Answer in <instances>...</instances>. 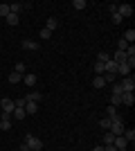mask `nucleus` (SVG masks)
<instances>
[{
	"instance_id": "f257e3e1",
	"label": "nucleus",
	"mask_w": 135,
	"mask_h": 151,
	"mask_svg": "<svg viewBox=\"0 0 135 151\" xmlns=\"http://www.w3.org/2000/svg\"><path fill=\"white\" fill-rule=\"evenodd\" d=\"M25 145L29 147V151H41V149H43V142H41V140L36 138V135H32V133H27Z\"/></svg>"
},
{
	"instance_id": "f03ea898",
	"label": "nucleus",
	"mask_w": 135,
	"mask_h": 151,
	"mask_svg": "<svg viewBox=\"0 0 135 151\" xmlns=\"http://www.w3.org/2000/svg\"><path fill=\"white\" fill-rule=\"evenodd\" d=\"M14 108H16V106H14V99H7V97H5V99H0V113H2V115L11 117Z\"/></svg>"
},
{
	"instance_id": "7ed1b4c3",
	"label": "nucleus",
	"mask_w": 135,
	"mask_h": 151,
	"mask_svg": "<svg viewBox=\"0 0 135 151\" xmlns=\"http://www.w3.org/2000/svg\"><path fill=\"white\" fill-rule=\"evenodd\" d=\"M119 86H122L124 93H133V90H135V79H133V77H124Z\"/></svg>"
},
{
	"instance_id": "20e7f679",
	"label": "nucleus",
	"mask_w": 135,
	"mask_h": 151,
	"mask_svg": "<svg viewBox=\"0 0 135 151\" xmlns=\"http://www.w3.org/2000/svg\"><path fill=\"white\" fill-rule=\"evenodd\" d=\"M122 18H126V16H133V7L131 5H117V9H115Z\"/></svg>"
},
{
	"instance_id": "39448f33",
	"label": "nucleus",
	"mask_w": 135,
	"mask_h": 151,
	"mask_svg": "<svg viewBox=\"0 0 135 151\" xmlns=\"http://www.w3.org/2000/svg\"><path fill=\"white\" fill-rule=\"evenodd\" d=\"M113 147H115V149H129V142H126V138H124V135H115Z\"/></svg>"
},
{
	"instance_id": "423d86ee",
	"label": "nucleus",
	"mask_w": 135,
	"mask_h": 151,
	"mask_svg": "<svg viewBox=\"0 0 135 151\" xmlns=\"http://www.w3.org/2000/svg\"><path fill=\"white\" fill-rule=\"evenodd\" d=\"M108 131L113 133V135H122V133H124V122H113Z\"/></svg>"
},
{
	"instance_id": "0eeeda50",
	"label": "nucleus",
	"mask_w": 135,
	"mask_h": 151,
	"mask_svg": "<svg viewBox=\"0 0 135 151\" xmlns=\"http://www.w3.org/2000/svg\"><path fill=\"white\" fill-rule=\"evenodd\" d=\"M23 81H25L27 86H29V88H34V86H36V81H39V79H36V75H32V72H27V75L23 77Z\"/></svg>"
},
{
	"instance_id": "6e6552de",
	"label": "nucleus",
	"mask_w": 135,
	"mask_h": 151,
	"mask_svg": "<svg viewBox=\"0 0 135 151\" xmlns=\"http://www.w3.org/2000/svg\"><path fill=\"white\" fill-rule=\"evenodd\" d=\"M133 101H135L133 93H122V104L124 106H133Z\"/></svg>"
},
{
	"instance_id": "1a4fd4ad",
	"label": "nucleus",
	"mask_w": 135,
	"mask_h": 151,
	"mask_svg": "<svg viewBox=\"0 0 135 151\" xmlns=\"http://www.w3.org/2000/svg\"><path fill=\"white\" fill-rule=\"evenodd\" d=\"M0 129H2V131H9V129H11V117L2 115V117H0Z\"/></svg>"
},
{
	"instance_id": "9d476101",
	"label": "nucleus",
	"mask_w": 135,
	"mask_h": 151,
	"mask_svg": "<svg viewBox=\"0 0 135 151\" xmlns=\"http://www.w3.org/2000/svg\"><path fill=\"white\" fill-rule=\"evenodd\" d=\"M36 111H39V104H36V101H27L25 104V113L27 115H34Z\"/></svg>"
},
{
	"instance_id": "9b49d317",
	"label": "nucleus",
	"mask_w": 135,
	"mask_h": 151,
	"mask_svg": "<svg viewBox=\"0 0 135 151\" xmlns=\"http://www.w3.org/2000/svg\"><path fill=\"white\" fill-rule=\"evenodd\" d=\"M59 27V20L54 18V16H50V18H47V23H45V29H50V32H54Z\"/></svg>"
},
{
	"instance_id": "f8f14e48",
	"label": "nucleus",
	"mask_w": 135,
	"mask_h": 151,
	"mask_svg": "<svg viewBox=\"0 0 135 151\" xmlns=\"http://www.w3.org/2000/svg\"><path fill=\"white\" fill-rule=\"evenodd\" d=\"M104 70H106V72H113V75H115V72H117V63L113 61V59H110V61H106V63H104Z\"/></svg>"
},
{
	"instance_id": "ddd939ff",
	"label": "nucleus",
	"mask_w": 135,
	"mask_h": 151,
	"mask_svg": "<svg viewBox=\"0 0 135 151\" xmlns=\"http://www.w3.org/2000/svg\"><path fill=\"white\" fill-rule=\"evenodd\" d=\"M126 59H129V57H126V52H119V50H117L115 57H113V61H115V63H126Z\"/></svg>"
},
{
	"instance_id": "4468645a",
	"label": "nucleus",
	"mask_w": 135,
	"mask_h": 151,
	"mask_svg": "<svg viewBox=\"0 0 135 151\" xmlns=\"http://www.w3.org/2000/svg\"><path fill=\"white\" fill-rule=\"evenodd\" d=\"M23 47H25V50H39V43H36V41H29V38H27V41H23Z\"/></svg>"
},
{
	"instance_id": "2eb2a0df",
	"label": "nucleus",
	"mask_w": 135,
	"mask_h": 151,
	"mask_svg": "<svg viewBox=\"0 0 135 151\" xmlns=\"http://www.w3.org/2000/svg\"><path fill=\"white\" fill-rule=\"evenodd\" d=\"M92 86H95V88H104V86H106L104 77H101V75H95V79H92Z\"/></svg>"
},
{
	"instance_id": "dca6fc26",
	"label": "nucleus",
	"mask_w": 135,
	"mask_h": 151,
	"mask_svg": "<svg viewBox=\"0 0 135 151\" xmlns=\"http://www.w3.org/2000/svg\"><path fill=\"white\" fill-rule=\"evenodd\" d=\"M25 108H18V106H16V108H14V113H11V117H16V120H23V117H25Z\"/></svg>"
},
{
	"instance_id": "f3484780",
	"label": "nucleus",
	"mask_w": 135,
	"mask_h": 151,
	"mask_svg": "<svg viewBox=\"0 0 135 151\" xmlns=\"http://www.w3.org/2000/svg\"><path fill=\"white\" fill-rule=\"evenodd\" d=\"M7 79H9V83H20V81H23V75H18V72H11Z\"/></svg>"
},
{
	"instance_id": "a211bd4d",
	"label": "nucleus",
	"mask_w": 135,
	"mask_h": 151,
	"mask_svg": "<svg viewBox=\"0 0 135 151\" xmlns=\"http://www.w3.org/2000/svg\"><path fill=\"white\" fill-rule=\"evenodd\" d=\"M122 135L126 138V142H133V140H135V131H133V129H124Z\"/></svg>"
},
{
	"instance_id": "6ab92c4d",
	"label": "nucleus",
	"mask_w": 135,
	"mask_h": 151,
	"mask_svg": "<svg viewBox=\"0 0 135 151\" xmlns=\"http://www.w3.org/2000/svg\"><path fill=\"white\" fill-rule=\"evenodd\" d=\"M25 99H27V101H36V104H39V101H41V93H36V90H32V93L27 95Z\"/></svg>"
},
{
	"instance_id": "aec40b11",
	"label": "nucleus",
	"mask_w": 135,
	"mask_h": 151,
	"mask_svg": "<svg viewBox=\"0 0 135 151\" xmlns=\"http://www.w3.org/2000/svg\"><path fill=\"white\" fill-rule=\"evenodd\" d=\"M106 61H110V54L108 52H99L97 54V63H106Z\"/></svg>"
},
{
	"instance_id": "412c9836",
	"label": "nucleus",
	"mask_w": 135,
	"mask_h": 151,
	"mask_svg": "<svg viewBox=\"0 0 135 151\" xmlns=\"http://www.w3.org/2000/svg\"><path fill=\"white\" fill-rule=\"evenodd\" d=\"M124 41H126V43H133V41H135V29H126V34H124Z\"/></svg>"
},
{
	"instance_id": "4be33fe9",
	"label": "nucleus",
	"mask_w": 135,
	"mask_h": 151,
	"mask_svg": "<svg viewBox=\"0 0 135 151\" xmlns=\"http://www.w3.org/2000/svg\"><path fill=\"white\" fill-rule=\"evenodd\" d=\"M20 9H23V2H14V5H9V12L11 14H16V16H18V12Z\"/></svg>"
},
{
	"instance_id": "5701e85b",
	"label": "nucleus",
	"mask_w": 135,
	"mask_h": 151,
	"mask_svg": "<svg viewBox=\"0 0 135 151\" xmlns=\"http://www.w3.org/2000/svg\"><path fill=\"white\" fill-rule=\"evenodd\" d=\"M72 7H74V9H86V7H88V2H86V0H74V2H72Z\"/></svg>"
},
{
	"instance_id": "b1692460",
	"label": "nucleus",
	"mask_w": 135,
	"mask_h": 151,
	"mask_svg": "<svg viewBox=\"0 0 135 151\" xmlns=\"http://www.w3.org/2000/svg\"><path fill=\"white\" fill-rule=\"evenodd\" d=\"M9 5H5V2H2V5H0V16H2V18H7V16H9Z\"/></svg>"
},
{
	"instance_id": "393cba45",
	"label": "nucleus",
	"mask_w": 135,
	"mask_h": 151,
	"mask_svg": "<svg viewBox=\"0 0 135 151\" xmlns=\"http://www.w3.org/2000/svg\"><path fill=\"white\" fill-rule=\"evenodd\" d=\"M7 23H9V25H18V16H16V14H9V16H7Z\"/></svg>"
},
{
	"instance_id": "a878e982",
	"label": "nucleus",
	"mask_w": 135,
	"mask_h": 151,
	"mask_svg": "<svg viewBox=\"0 0 135 151\" xmlns=\"http://www.w3.org/2000/svg\"><path fill=\"white\" fill-rule=\"evenodd\" d=\"M113 140H115V135H113V133H104V145H113Z\"/></svg>"
},
{
	"instance_id": "bb28decb",
	"label": "nucleus",
	"mask_w": 135,
	"mask_h": 151,
	"mask_svg": "<svg viewBox=\"0 0 135 151\" xmlns=\"http://www.w3.org/2000/svg\"><path fill=\"white\" fill-rule=\"evenodd\" d=\"M126 47H129V43H126L124 38H119V41H117V50H119V52H126Z\"/></svg>"
},
{
	"instance_id": "cd10ccee",
	"label": "nucleus",
	"mask_w": 135,
	"mask_h": 151,
	"mask_svg": "<svg viewBox=\"0 0 135 151\" xmlns=\"http://www.w3.org/2000/svg\"><path fill=\"white\" fill-rule=\"evenodd\" d=\"M122 86H119V83H113V95H115V97H122Z\"/></svg>"
},
{
	"instance_id": "c85d7f7f",
	"label": "nucleus",
	"mask_w": 135,
	"mask_h": 151,
	"mask_svg": "<svg viewBox=\"0 0 135 151\" xmlns=\"http://www.w3.org/2000/svg\"><path fill=\"white\" fill-rule=\"evenodd\" d=\"M25 104H27L25 97H18V99H14V106H18V108H25Z\"/></svg>"
},
{
	"instance_id": "c756f323",
	"label": "nucleus",
	"mask_w": 135,
	"mask_h": 151,
	"mask_svg": "<svg viewBox=\"0 0 135 151\" xmlns=\"http://www.w3.org/2000/svg\"><path fill=\"white\" fill-rule=\"evenodd\" d=\"M110 124H113V122H110V117H104V120L99 122V126H101V129H106V131L110 129Z\"/></svg>"
},
{
	"instance_id": "7c9ffc66",
	"label": "nucleus",
	"mask_w": 135,
	"mask_h": 151,
	"mask_svg": "<svg viewBox=\"0 0 135 151\" xmlns=\"http://www.w3.org/2000/svg\"><path fill=\"white\" fill-rule=\"evenodd\" d=\"M126 57H129V59H135V45H133V43L126 47Z\"/></svg>"
},
{
	"instance_id": "2f4dec72",
	"label": "nucleus",
	"mask_w": 135,
	"mask_h": 151,
	"mask_svg": "<svg viewBox=\"0 0 135 151\" xmlns=\"http://www.w3.org/2000/svg\"><path fill=\"white\" fill-rule=\"evenodd\" d=\"M14 72H18V75H25V63L18 61V63H16V70H14Z\"/></svg>"
},
{
	"instance_id": "473e14b6",
	"label": "nucleus",
	"mask_w": 135,
	"mask_h": 151,
	"mask_svg": "<svg viewBox=\"0 0 135 151\" xmlns=\"http://www.w3.org/2000/svg\"><path fill=\"white\" fill-rule=\"evenodd\" d=\"M106 70H104V63H97L95 61V75H104Z\"/></svg>"
},
{
	"instance_id": "72a5a7b5",
	"label": "nucleus",
	"mask_w": 135,
	"mask_h": 151,
	"mask_svg": "<svg viewBox=\"0 0 135 151\" xmlns=\"http://www.w3.org/2000/svg\"><path fill=\"white\" fill-rule=\"evenodd\" d=\"M119 104H122V97H115V95H113V97H110V106H119Z\"/></svg>"
},
{
	"instance_id": "f704fd0d",
	"label": "nucleus",
	"mask_w": 135,
	"mask_h": 151,
	"mask_svg": "<svg viewBox=\"0 0 135 151\" xmlns=\"http://www.w3.org/2000/svg\"><path fill=\"white\" fill-rule=\"evenodd\" d=\"M50 36H52V32H50V29H45V27H43V29H41V38H43V41H47Z\"/></svg>"
},
{
	"instance_id": "c9c22d12",
	"label": "nucleus",
	"mask_w": 135,
	"mask_h": 151,
	"mask_svg": "<svg viewBox=\"0 0 135 151\" xmlns=\"http://www.w3.org/2000/svg\"><path fill=\"white\" fill-rule=\"evenodd\" d=\"M110 16H113V23H122V16H119V14H117V12H113V14H110Z\"/></svg>"
},
{
	"instance_id": "e433bc0d",
	"label": "nucleus",
	"mask_w": 135,
	"mask_h": 151,
	"mask_svg": "<svg viewBox=\"0 0 135 151\" xmlns=\"http://www.w3.org/2000/svg\"><path fill=\"white\" fill-rule=\"evenodd\" d=\"M117 113V108L115 106H108V111H106V115H108V117H113V115Z\"/></svg>"
},
{
	"instance_id": "4c0bfd02",
	"label": "nucleus",
	"mask_w": 135,
	"mask_h": 151,
	"mask_svg": "<svg viewBox=\"0 0 135 151\" xmlns=\"http://www.w3.org/2000/svg\"><path fill=\"white\" fill-rule=\"evenodd\" d=\"M104 151H117V149H115L113 145H106V147H104Z\"/></svg>"
},
{
	"instance_id": "58836bf2",
	"label": "nucleus",
	"mask_w": 135,
	"mask_h": 151,
	"mask_svg": "<svg viewBox=\"0 0 135 151\" xmlns=\"http://www.w3.org/2000/svg\"><path fill=\"white\" fill-rule=\"evenodd\" d=\"M20 151H29V147H27L25 142H23V145H20Z\"/></svg>"
},
{
	"instance_id": "ea45409f",
	"label": "nucleus",
	"mask_w": 135,
	"mask_h": 151,
	"mask_svg": "<svg viewBox=\"0 0 135 151\" xmlns=\"http://www.w3.org/2000/svg\"><path fill=\"white\" fill-rule=\"evenodd\" d=\"M92 151H104V147H95V149H92Z\"/></svg>"
}]
</instances>
